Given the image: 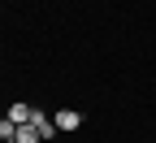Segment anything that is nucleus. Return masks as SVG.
<instances>
[{
	"label": "nucleus",
	"instance_id": "nucleus-1",
	"mask_svg": "<svg viewBox=\"0 0 156 143\" xmlns=\"http://www.w3.org/2000/svg\"><path fill=\"white\" fill-rule=\"evenodd\" d=\"M52 121H56V130H78V126H83V113H74V109H61Z\"/></svg>",
	"mask_w": 156,
	"mask_h": 143
},
{
	"label": "nucleus",
	"instance_id": "nucleus-2",
	"mask_svg": "<svg viewBox=\"0 0 156 143\" xmlns=\"http://www.w3.org/2000/svg\"><path fill=\"white\" fill-rule=\"evenodd\" d=\"M30 113H35L30 104H9V113H5V117H9V121H17V126H26V121H30Z\"/></svg>",
	"mask_w": 156,
	"mask_h": 143
},
{
	"label": "nucleus",
	"instance_id": "nucleus-3",
	"mask_svg": "<svg viewBox=\"0 0 156 143\" xmlns=\"http://www.w3.org/2000/svg\"><path fill=\"white\" fill-rule=\"evenodd\" d=\"M13 143H44V139H39V130H35L30 121H26V126H17V134H13Z\"/></svg>",
	"mask_w": 156,
	"mask_h": 143
},
{
	"label": "nucleus",
	"instance_id": "nucleus-4",
	"mask_svg": "<svg viewBox=\"0 0 156 143\" xmlns=\"http://www.w3.org/2000/svg\"><path fill=\"white\" fill-rule=\"evenodd\" d=\"M13 134H17V121H9V117H0V139H5V143H13Z\"/></svg>",
	"mask_w": 156,
	"mask_h": 143
}]
</instances>
